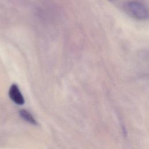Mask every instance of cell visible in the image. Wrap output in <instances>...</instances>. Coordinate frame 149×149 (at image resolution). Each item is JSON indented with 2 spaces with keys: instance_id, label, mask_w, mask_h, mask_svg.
Returning a JSON list of instances; mask_svg holds the SVG:
<instances>
[{
  "instance_id": "6da1fadb",
  "label": "cell",
  "mask_w": 149,
  "mask_h": 149,
  "mask_svg": "<svg viewBox=\"0 0 149 149\" xmlns=\"http://www.w3.org/2000/svg\"><path fill=\"white\" fill-rule=\"evenodd\" d=\"M126 9L133 17L144 20L148 18L147 9L142 4L137 2H130L126 5Z\"/></svg>"
},
{
  "instance_id": "3957f363",
  "label": "cell",
  "mask_w": 149,
  "mask_h": 149,
  "mask_svg": "<svg viewBox=\"0 0 149 149\" xmlns=\"http://www.w3.org/2000/svg\"><path fill=\"white\" fill-rule=\"evenodd\" d=\"M19 115L21 116V118L27 122L33 125H37L38 123L37 120L29 111L25 109H21L19 111Z\"/></svg>"
},
{
  "instance_id": "7a4b0ae2",
  "label": "cell",
  "mask_w": 149,
  "mask_h": 149,
  "mask_svg": "<svg viewBox=\"0 0 149 149\" xmlns=\"http://www.w3.org/2000/svg\"><path fill=\"white\" fill-rule=\"evenodd\" d=\"M9 96L11 100L17 105H23L24 103V99L22 94L18 86L13 84L9 90Z\"/></svg>"
}]
</instances>
